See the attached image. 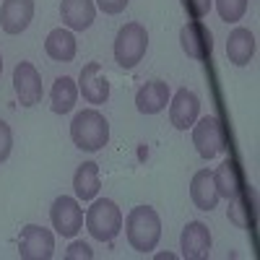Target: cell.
<instances>
[{
    "mask_svg": "<svg viewBox=\"0 0 260 260\" xmlns=\"http://www.w3.org/2000/svg\"><path fill=\"white\" fill-rule=\"evenodd\" d=\"M180 3H182V11L190 16V21H201L208 16L213 0H180Z\"/></svg>",
    "mask_w": 260,
    "mask_h": 260,
    "instance_id": "24",
    "label": "cell"
},
{
    "mask_svg": "<svg viewBox=\"0 0 260 260\" xmlns=\"http://www.w3.org/2000/svg\"><path fill=\"white\" fill-rule=\"evenodd\" d=\"M201 115V99L190 89H180L175 96L169 99V122L177 130L192 127V122Z\"/></svg>",
    "mask_w": 260,
    "mask_h": 260,
    "instance_id": "13",
    "label": "cell"
},
{
    "mask_svg": "<svg viewBox=\"0 0 260 260\" xmlns=\"http://www.w3.org/2000/svg\"><path fill=\"white\" fill-rule=\"evenodd\" d=\"M190 201L201 211H213L216 208L219 192H216V185H213V172L201 169V172L192 175V180H190Z\"/></svg>",
    "mask_w": 260,
    "mask_h": 260,
    "instance_id": "17",
    "label": "cell"
},
{
    "mask_svg": "<svg viewBox=\"0 0 260 260\" xmlns=\"http://www.w3.org/2000/svg\"><path fill=\"white\" fill-rule=\"evenodd\" d=\"M13 89L21 107H34L42 102V76L31 62L21 60L13 71Z\"/></svg>",
    "mask_w": 260,
    "mask_h": 260,
    "instance_id": "10",
    "label": "cell"
},
{
    "mask_svg": "<svg viewBox=\"0 0 260 260\" xmlns=\"http://www.w3.org/2000/svg\"><path fill=\"white\" fill-rule=\"evenodd\" d=\"M18 255L24 260H50L55 255V234L39 224H26L18 237Z\"/></svg>",
    "mask_w": 260,
    "mask_h": 260,
    "instance_id": "6",
    "label": "cell"
},
{
    "mask_svg": "<svg viewBox=\"0 0 260 260\" xmlns=\"http://www.w3.org/2000/svg\"><path fill=\"white\" fill-rule=\"evenodd\" d=\"M115 60L122 65V68H136V65L143 60L146 50H148V31L143 24L138 21H130L125 24L117 37H115Z\"/></svg>",
    "mask_w": 260,
    "mask_h": 260,
    "instance_id": "4",
    "label": "cell"
},
{
    "mask_svg": "<svg viewBox=\"0 0 260 260\" xmlns=\"http://www.w3.org/2000/svg\"><path fill=\"white\" fill-rule=\"evenodd\" d=\"M60 16L68 29L86 31L96 18V6L94 0H60Z\"/></svg>",
    "mask_w": 260,
    "mask_h": 260,
    "instance_id": "14",
    "label": "cell"
},
{
    "mask_svg": "<svg viewBox=\"0 0 260 260\" xmlns=\"http://www.w3.org/2000/svg\"><path fill=\"white\" fill-rule=\"evenodd\" d=\"M232 201V206H229V221L234 224V226H240V229H247L250 226V219H247V198H245V195H242V190L240 192H237L234 195V198H229Z\"/></svg>",
    "mask_w": 260,
    "mask_h": 260,
    "instance_id": "23",
    "label": "cell"
},
{
    "mask_svg": "<svg viewBox=\"0 0 260 260\" xmlns=\"http://www.w3.org/2000/svg\"><path fill=\"white\" fill-rule=\"evenodd\" d=\"M11 148H13V133H11V125L6 120H0V164H3L11 156Z\"/></svg>",
    "mask_w": 260,
    "mask_h": 260,
    "instance_id": "25",
    "label": "cell"
},
{
    "mask_svg": "<svg viewBox=\"0 0 260 260\" xmlns=\"http://www.w3.org/2000/svg\"><path fill=\"white\" fill-rule=\"evenodd\" d=\"M180 250L185 260H206L211 255V232L203 221H187L180 234Z\"/></svg>",
    "mask_w": 260,
    "mask_h": 260,
    "instance_id": "11",
    "label": "cell"
},
{
    "mask_svg": "<svg viewBox=\"0 0 260 260\" xmlns=\"http://www.w3.org/2000/svg\"><path fill=\"white\" fill-rule=\"evenodd\" d=\"M180 45L190 60H206L213 52V34L203 21H187L180 29Z\"/></svg>",
    "mask_w": 260,
    "mask_h": 260,
    "instance_id": "8",
    "label": "cell"
},
{
    "mask_svg": "<svg viewBox=\"0 0 260 260\" xmlns=\"http://www.w3.org/2000/svg\"><path fill=\"white\" fill-rule=\"evenodd\" d=\"M175 257H177V255H172V252H159V255H156V260H175Z\"/></svg>",
    "mask_w": 260,
    "mask_h": 260,
    "instance_id": "28",
    "label": "cell"
},
{
    "mask_svg": "<svg viewBox=\"0 0 260 260\" xmlns=\"http://www.w3.org/2000/svg\"><path fill=\"white\" fill-rule=\"evenodd\" d=\"M216 11H219L221 21L226 24H237L245 11H247V0H216Z\"/></svg>",
    "mask_w": 260,
    "mask_h": 260,
    "instance_id": "22",
    "label": "cell"
},
{
    "mask_svg": "<svg viewBox=\"0 0 260 260\" xmlns=\"http://www.w3.org/2000/svg\"><path fill=\"white\" fill-rule=\"evenodd\" d=\"M213 185H216V192L219 198H234L237 192L242 190V177H240V167L234 161H224L219 169L213 172Z\"/></svg>",
    "mask_w": 260,
    "mask_h": 260,
    "instance_id": "21",
    "label": "cell"
},
{
    "mask_svg": "<svg viewBox=\"0 0 260 260\" xmlns=\"http://www.w3.org/2000/svg\"><path fill=\"white\" fill-rule=\"evenodd\" d=\"M125 234L127 242L136 252H151L156 250L161 240V219L151 206H136L125 219Z\"/></svg>",
    "mask_w": 260,
    "mask_h": 260,
    "instance_id": "1",
    "label": "cell"
},
{
    "mask_svg": "<svg viewBox=\"0 0 260 260\" xmlns=\"http://www.w3.org/2000/svg\"><path fill=\"white\" fill-rule=\"evenodd\" d=\"M127 3H130V0H96V6H99L107 16H117V13H122V11L127 8Z\"/></svg>",
    "mask_w": 260,
    "mask_h": 260,
    "instance_id": "27",
    "label": "cell"
},
{
    "mask_svg": "<svg viewBox=\"0 0 260 260\" xmlns=\"http://www.w3.org/2000/svg\"><path fill=\"white\" fill-rule=\"evenodd\" d=\"M76 50H78L76 37L68 29H52L45 39V52L57 62H71L76 57Z\"/></svg>",
    "mask_w": 260,
    "mask_h": 260,
    "instance_id": "20",
    "label": "cell"
},
{
    "mask_svg": "<svg viewBox=\"0 0 260 260\" xmlns=\"http://www.w3.org/2000/svg\"><path fill=\"white\" fill-rule=\"evenodd\" d=\"M71 138L81 151H102L110 143V122L99 110H83L71 122Z\"/></svg>",
    "mask_w": 260,
    "mask_h": 260,
    "instance_id": "2",
    "label": "cell"
},
{
    "mask_svg": "<svg viewBox=\"0 0 260 260\" xmlns=\"http://www.w3.org/2000/svg\"><path fill=\"white\" fill-rule=\"evenodd\" d=\"M86 221V229L94 240L99 242H112L115 237L122 232V211L117 208L115 201L110 198H99L91 203V208L86 211L83 216Z\"/></svg>",
    "mask_w": 260,
    "mask_h": 260,
    "instance_id": "3",
    "label": "cell"
},
{
    "mask_svg": "<svg viewBox=\"0 0 260 260\" xmlns=\"http://www.w3.org/2000/svg\"><path fill=\"white\" fill-rule=\"evenodd\" d=\"M169 99H172V94L164 81H148L136 94V107L141 115H159L161 110H167Z\"/></svg>",
    "mask_w": 260,
    "mask_h": 260,
    "instance_id": "15",
    "label": "cell"
},
{
    "mask_svg": "<svg viewBox=\"0 0 260 260\" xmlns=\"http://www.w3.org/2000/svg\"><path fill=\"white\" fill-rule=\"evenodd\" d=\"M65 257H68V260H91L94 257V250L86 245V242H73L68 247V252H65Z\"/></svg>",
    "mask_w": 260,
    "mask_h": 260,
    "instance_id": "26",
    "label": "cell"
},
{
    "mask_svg": "<svg viewBox=\"0 0 260 260\" xmlns=\"http://www.w3.org/2000/svg\"><path fill=\"white\" fill-rule=\"evenodd\" d=\"M192 146L198 151L201 159H213L226 148V136H224V122L213 115H206L192 122Z\"/></svg>",
    "mask_w": 260,
    "mask_h": 260,
    "instance_id": "5",
    "label": "cell"
},
{
    "mask_svg": "<svg viewBox=\"0 0 260 260\" xmlns=\"http://www.w3.org/2000/svg\"><path fill=\"white\" fill-rule=\"evenodd\" d=\"M76 83H78V94L94 107L107 104V99H110V81H107L104 68L99 62H86Z\"/></svg>",
    "mask_w": 260,
    "mask_h": 260,
    "instance_id": "9",
    "label": "cell"
},
{
    "mask_svg": "<svg viewBox=\"0 0 260 260\" xmlns=\"http://www.w3.org/2000/svg\"><path fill=\"white\" fill-rule=\"evenodd\" d=\"M255 55V34L245 26H237L229 39H226V57L232 65H237V68H245V65H250Z\"/></svg>",
    "mask_w": 260,
    "mask_h": 260,
    "instance_id": "16",
    "label": "cell"
},
{
    "mask_svg": "<svg viewBox=\"0 0 260 260\" xmlns=\"http://www.w3.org/2000/svg\"><path fill=\"white\" fill-rule=\"evenodd\" d=\"M0 76H3V55H0Z\"/></svg>",
    "mask_w": 260,
    "mask_h": 260,
    "instance_id": "29",
    "label": "cell"
},
{
    "mask_svg": "<svg viewBox=\"0 0 260 260\" xmlns=\"http://www.w3.org/2000/svg\"><path fill=\"white\" fill-rule=\"evenodd\" d=\"M50 221L60 237H76L83 226V208L71 195H60L50 208Z\"/></svg>",
    "mask_w": 260,
    "mask_h": 260,
    "instance_id": "7",
    "label": "cell"
},
{
    "mask_svg": "<svg viewBox=\"0 0 260 260\" xmlns=\"http://www.w3.org/2000/svg\"><path fill=\"white\" fill-rule=\"evenodd\" d=\"M76 99H78V83L71 78V76H60L55 78L52 83V91H50V107L55 115H68L73 107H76Z\"/></svg>",
    "mask_w": 260,
    "mask_h": 260,
    "instance_id": "18",
    "label": "cell"
},
{
    "mask_svg": "<svg viewBox=\"0 0 260 260\" xmlns=\"http://www.w3.org/2000/svg\"><path fill=\"white\" fill-rule=\"evenodd\" d=\"M31 18H34V0H3V6H0V26L11 37L26 31Z\"/></svg>",
    "mask_w": 260,
    "mask_h": 260,
    "instance_id": "12",
    "label": "cell"
},
{
    "mask_svg": "<svg viewBox=\"0 0 260 260\" xmlns=\"http://www.w3.org/2000/svg\"><path fill=\"white\" fill-rule=\"evenodd\" d=\"M102 182H99V164L96 161H83L76 175H73V190L78 201H94L99 192Z\"/></svg>",
    "mask_w": 260,
    "mask_h": 260,
    "instance_id": "19",
    "label": "cell"
}]
</instances>
